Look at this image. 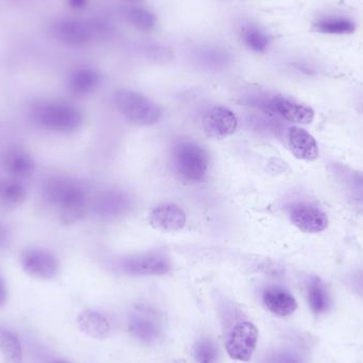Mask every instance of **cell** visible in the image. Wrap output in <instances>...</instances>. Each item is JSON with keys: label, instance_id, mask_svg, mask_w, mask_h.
Returning <instances> with one entry per match:
<instances>
[{"label": "cell", "instance_id": "obj_1", "mask_svg": "<svg viewBox=\"0 0 363 363\" xmlns=\"http://www.w3.org/2000/svg\"><path fill=\"white\" fill-rule=\"evenodd\" d=\"M45 192L64 223H73L84 216L87 196L80 184L69 178H55L49 180Z\"/></svg>", "mask_w": 363, "mask_h": 363}, {"label": "cell", "instance_id": "obj_2", "mask_svg": "<svg viewBox=\"0 0 363 363\" xmlns=\"http://www.w3.org/2000/svg\"><path fill=\"white\" fill-rule=\"evenodd\" d=\"M35 124L51 132L69 134L82 126V113L71 103L62 101H44L31 111Z\"/></svg>", "mask_w": 363, "mask_h": 363}, {"label": "cell", "instance_id": "obj_3", "mask_svg": "<svg viewBox=\"0 0 363 363\" xmlns=\"http://www.w3.org/2000/svg\"><path fill=\"white\" fill-rule=\"evenodd\" d=\"M114 103L122 117L136 126H153L162 116L158 103L133 91H119L115 94Z\"/></svg>", "mask_w": 363, "mask_h": 363}, {"label": "cell", "instance_id": "obj_4", "mask_svg": "<svg viewBox=\"0 0 363 363\" xmlns=\"http://www.w3.org/2000/svg\"><path fill=\"white\" fill-rule=\"evenodd\" d=\"M171 160L174 169L184 180L199 183L206 178L210 158L205 149L196 142H178L172 149Z\"/></svg>", "mask_w": 363, "mask_h": 363}, {"label": "cell", "instance_id": "obj_5", "mask_svg": "<svg viewBox=\"0 0 363 363\" xmlns=\"http://www.w3.org/2000/svg\"><path fill=\"white\" fill-rule=\"evenodd\" d=\"M171 261L167 256L158 252L138 254L124 259L121 271L131 277H158L167 274L171 270Z\"/></svg>", "mask_w": 363, "mask_h": 363}, {"label": "cell", "instance_id": "obj_6", "mask_svg": "<svg viewBox=\"0 0 363 363\" xmlns=\"http://www.w3.org/2000/svg\"><path fill=\"white\" fill-rule=\"evenodd\" d=\"M259 340V331L251 322H241L232 329L226 351L231 358L239 361H249L255 351Z\"/></svg>", "mask_w": 363, "mask_h": 363}, {"label": "cell", "instance_id": "obj_7", "mask_svg": "<svg viewBox=\"0 0 363 363\" xmlns=\"http://www.w3.org/2000/svg\"><path fill=\"white\" fill-rule=\"evenodd\" d=\"M53 37L67 46L82 47L95 39L89 21L73 19H57L51 26Z\"/></svg>", "mask_w": 363, "mask_h": 363}, {"label": "cell", "instance_id": "obj_8", "mask_svg": "<svg viewBox=\"0 0 363 363\" xmlns=\"http://www.w3.org/2000/svg\"><path fill=\"white\" fill-rule=\"evenodd\" d=\"M21 265L27 274L39 279H51L59 271V261L50 252L28 249L21 255Z\"/></svg>", "mask_w": 363, "mask_h": 363}, {"label": "cell", "instance_id": "obj_9", "mask_svg": "<svg viewBox=\"0 0 363 363\" xmlns=\"http://www.w3.org/2000/svg\"><path fill=\"white\" fill-rule=\"evenodd\" d=\"M202 127L208 138L224 140L237 130L238 119L230 109L219 105L205 113L202 119Z\"/></svg>", "mask_w": 363, "mask_h": 363}, {"label": "cell", "instance_id": "obj_10", "mask_svg": "<svg viewBox=\"0 0 363 363\" xmlns=\"http://www.w3.org/2000/svg\"><path fill=\"white\" fill-rule=\"evenodd\" d=\"M291 222L304 233L313 234L324 231L328 219L324 212L309 203H297L290 208Z\"/></svg>", "mask_w": 363, "mask_h": 363}, {"label": "cell", "instance_id": "obj_11", "mask_svg": "<svg viewBox=\"0 0 363 363\" xmlns=\"http://www.w3.org/2000/svg\"><path fill=\"white\" fill-rule=\"evenodd\" d=\"M187 217L183 208L172 203L160 204L152 210L149 222L154 229L162 232L180 231L185 226Z\"/></svg>", "mask_w": 363, "mask_h": 363}, {"label": "cell", "instance_id": "obj_12", "mask_svg": "<svg viewBox=\"0 0 363 363\" xmlns=\"http://www.w3.org/2000/svg\"><path fill=\"white\" fill-rule=\"evenodd\" d=\"M269 106L279 116L290 121L293 124H310L315 117L313 109L307 105L295 102L289 99L281 96L272 98L269 102Z\"/></svg>", "mask_w": 363, "mask_h": 363}, {"label": "cell", "instance_id": "obj_13", "mask_svg": "<svg viewBox=\"0 0 363 363\" xmlns=\"http://www.w3.org/2000/svg\"><path fill=\"white\" fill-rule=\"evenodd\" d=\"M131 200L128 194L120 190L104 192L98 196L95 203V210L101 217L114 218L128 213Z\"/></svg>", "mask_w": 363, "mask_h": 363}, {"label": "cell", "instance_id": "obj_14", "mask_svg": "<svg viewBox=\"0 0 363 363\" xmlns=\"http://www.w3.org/2000/svg\"><path fill=\"white\" fill-rule=\"evenodd\" d=\"M3 166L11 176L26 178L35 171V160L26 149L19 146L8 148L3 156Z\"/></svg>", "mask_w": 363, "mask_h": 363}, {"label": "cell", "instance_id": "obj_15", "mask_svg": "<svg viewBox=\"0 0 363 363\" xmlns=\"http://www.w3.org/2000/svg\"><path fill=\"white\" fill-rule=\"evenodd\" d=\"M289 145L295 158L313 160L319 156V148L315 138L304 129L292 127L289 130Z\"/></svg>", "mask_w": 363, "mask_h": 363}, {"label": "cell", "instance_id": "obj_16", "mask_svg": "<svg viewBox=\"0 0 363 363\" xmlns=\"http://www.w3.org/2000/svg\"><path fill=\"white\" fill-rule=\"evenodd\" d=\"M263 299L269 310L281 317L292 315L297 308V301L292 295L281 287L266 289Z\"/></svg>", "mask_w": 363, "mask_h": 363}, {"label": "cell", "instance_id": "obj_17", "mask_svg": "<svg viewBox=\"0 0 363 363\" xmlns=\"http://www.w3.org/2000/svg\"><path fill=\"white\" fill-rule=\"evenodd\" d=\"M100 84V75L96 69L81 67L75 69L69 77L68 86L73 94L86 96L96 91Z\"/></svg>", "mask_w": 363, "mask_h": 363}, {"label": "cell", "instance_id": "obj_18", "mask_svg": "<svg viewBox=\"0 0 363 363\" xmlns=\"http://www.w3.org/2000/svg\"><path fill=\"white\" fill-rule=\"evenodd\" d=\"M129 329L135 338L144 342H153L160 336L158 321L150 315L135 313L129 319Z\"/></svg>", "mask_w": 363, "mask_h": 363}, {"label": "cell", "instance_id": "obj_19", "mask_svg": "<svg viewBox=\"0 0 363 363\" xmlns=\"http://www.w3.org/2000/svg\"><path fill=\"white\" fill-rule=\"evenodd\" d=\"M196 64L208 71L224 68L232 62V55L225 49L215 46H205L196 49L194 53Z\"/></svg>", "mask_w": 363, "mask_h": 363}, {"label": "cell", "instance_id": "obj_20", "mask_svg": "<svg viewBox=\"0 0 363 363\" xmlns=\"http://www.w3.org/2000/svg\"><path fill=\"white\" fill-rule=\"evenodd\" d=\"M81 331L92 338L102 339L110 331V323L106 317L96 311L86 310L78 317Z\"/></svg>", "mask_w": 363, "mask_h": 363}, {"label": "cell", "instance_id": "obj_21", "mask_svg": "<svg viewBox=\"0 0 363 363\" xmlns=\"http://www.w3.org/2000/svg\"><path fill=\"white\" fill-rule=\"evenodd\" d=\"M27 196L26 188L17 180H0V207L14 210L24 203Z\"/></svg>", "mask_w": 363, "mask_h": 363}, {"label": "cell", "instance_id": "obj_22", "mask_svg": "<svg viewBox=\"0 0 363 363\" xmlns=\"http://www.w3.org/2000/svg\"><path fill=\"white\" fill-rule=\"evenodd\" d=\"M0 352L7 363H23L21 341L12 331H0Z\"/></svg>", "mask_w": 363, "mask_h": 363}, {"label": "cell", "instance_id": "obj_23", "mask_svg": "<svg viewBox=\"0 0 363 363\" xmlns=\"http://www.w3.org/2000/svg\"><path fill=\"white\" fill-rule=\"evenodd\" d=\"M124 19L132 27L146 32L153 30L158 23L156 14L142 7H131L127 9L124 11Z\"/></svg>", "mask_w": 363, "mask_h": 363}, {"label": "cell", "instance_id": "obj_24", "mask_svg": "<svg viewBox=\"0 0 363 363\" xmlns=\"http://www.w3.org/2000/svg\"><path fill=\"white\" fill-rule=\"evenodd\" d=\"M313 29L325 35H351L356 30V25L351 19L343 17H327L317 21Z\"/></svg>", "mask_w": 363, "mask_h": 363}, {"label": "cell", "instance_id": "obj_25", "mask_svg": "<svg viewBox=\"0 0 363 363\" xmlns=\"http://www.w3.org/2000/svg\"><path fill=\"white\" fill-rule=\"evenodd\" d=\"M242 41L250 50L254 53H263L270 45V37L257 26L248 25L241 32Z\"/></svg>", "mask_w": 363, "mask_h": 363}, {"label": "cell", "instance_id": "obj_26", "mask_svg": "<svg viewBox=\"0 0 363 363\" xmlns=\"http://www.w3.org/2000/svg\"><path fill=\"white\" fill-rule=\"evenodd\" d=\"M308 299L311 309L315 313H325L329 308V297L324 286L317 279H313L308 286Z\"/></svg>", "mask_w": 363, "mask_h": 363}, {"label": "cell", "instance_id": "obj_27", "mask_svg": "<svg viewBox=\"0 0 363 363\" xmlns=\"http://www.w3.org/2000/svg\"><path fill=\"white\" fill-rule=\"evenodd\" d=\"M196 362L216 363L217 362L218 352L215 344L208 339H202L196 345L194 348Z\"/></svg>", "mask_w": 363, "mask_h": 363}, {"label": "cell", "instance_id": "obj_28", "mask_svg": "<svg viewBox=\"0 0 363 363\" xmlns=\"http://www.w3.org/2000/svg\"><path fill=\"white\" fill-rule=\"evenodd\" d=\"M345 184L358 200H363V174L356 171H347L344 174Z\"/></svg>", "mask_w": 363, "mask_h": 363}, {"label": "cell", "instance_id": "obj_29", "mask_svg": "<svg viewBox=\"0 0 363 363\" xmlns=\"http://www.w3.org/2000/svg\"><path fill=\"white\" fill-rule=\"evenodd\" d=\"M89 25L92 27L95 39H106L113 33V27L110 23L103 19H91Z\"/></svg>", "mask_w": 363, "mask_h": 363}, {"label": "cell", "instance_id": "obj_30", "mask_svg": "<svg viewBox=\"0 0 363 363\" xmlns=\"http://www.w3.org/2000/svg\"><path fill=\"white\" fill-rule=\"evenodd\" d=\"M146 46L145 51L151 59H156V61H167L171 57L170 49L160 44H148Z\"/></svg>", "mask_w": 363, "mask_h": 363}, {"label": "cell", "instance_id": "obj_31", "mask_svg": "<svg viewBox=\"0 0 363 363\" xmlns=\"http://www.w3.org/2000/svg\"><path fill=\"white\" fill-rule=\"evenodd\" d=\"M266 363H303V360L299 355L291 351H281L271 355Z\"/></svg>", "mask_w": 363, "mask_h": 363}, {"label": "cell", "instance_id": "obj_32", "mask_svg": "<svg viewBox=\"0 0 363 363\" xmlns=\"http://www.w3.org/2000/svg\"><path fill=\"white\" fill-rule=\"evenodd\" d=\"M10 241H11V235L9 231L3 224L0 223V251L9 247Z\"/></svg>", "mask_w": 363, "mask_h": 363}, {"label": "cell", "instance_id": "obj_33", "mask_svg": "<svg viewBox=\"0 0 363 363\" xmlns=\"http://www.w3.org/2000/svg\"><path fill=\"white\" fill-rule=\"evenodd\" d=\"M8 290L7 286H6L5 279H3L0 274V307H3L7 301Z\"/></svg>", "mask_w": 363, "mask_h": 363}, {"label": "cell", "instance_id": "obj_34", "mask_svg": "<svg viewBox=\"0 0 363 363\" xmlns=\"http://www.w3.org/2000/svg\"><path fill=\"white\" fill-rule=\"evenodd\" d=\"M69 7L73 10H83L86 8L89 0H67Z\"/></svg>", "mask_w": 363, "mask_h": 363}, {"label": "cell", "instance_id": "obj_35", "mask_svg": "<svg viewBox=\"0 0 363 363\" xmlns=\"http://www.w3.org/2000/svg\"><path fill=\"white\" fill-rule=\"evenodd\" d=\"M354 283L360 290L363 291V271L358 272L355 274Z\"/></svg>", "mask_w": 363, "mask_h": 363}, {"label": "cell", "instance_id": "obj_36", "mask_svg": "<svg viewBox=\"0 0 363 363\" xmlns=\"http://www.w3.org/2000/svg\"><path fill=\"white\" fill-rule=\"evenodd\" d=\"M55 363H66V362H63V361H57V362Z\"/></svg>", "mask_w": 363, "mask_h": 363}, {"label": "cell", "instance_id": "obj_37", "mask_svg": "<svg viewBox=\"0 0 363 363\" xmlns=\"http://www.w3.org/2000/svg\"><path fill=\"white\" fill-rule=\"evenodd\" d=\"M128 1H138V0H128Z\"/></svg>", "mask_w": 363, "mask_h": 363}, {"label": "cell", "instance_id": "obj_38", "mask_svg": "<svg viewBox=\"0 0 363 363\" xmlns=\"http://www.w3.org/2000/svg\"><path fill=\"white\" fill-rule=\"evenodd\" d=\"M17 1H25V0H17Z\"/></svg>", "mask_w": 363, "mask_h": 363}]
</instances>
